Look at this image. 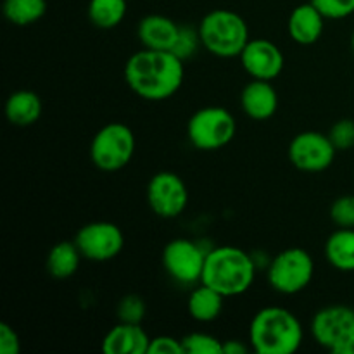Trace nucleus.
Instances as JSON below:
<instances>
[{"label": "nucleus", "mask_w": 354, "mask_h": 354, "mask_svg": "<svg viewBox=\"0 0 354 354\" xmlns=\"http://www.w3.org/2000/svg\"><path fill=\"white\" fill-rule=\"evenodd\" d=\"M185 76L183 61L171 50H138L124 64V80L135 95L165 100L180 90Z\"/></svg>", "instance_id": "obj_1"}, {"label": "nucleus", "mask_w": 354, "mask_h": 354, "mask_svg": "<svg viewBox=\"0 0 354 354\" xmlns=\"http://www.w3.org/2000/svg\"><path fill=\"white\" fill-rule=\"evenodd\" d=\"M303 325L292 311L268 306L254 315L249 344L256 354H292L303 344Z\"/></svg>", "instance_id": "obj_2"}, {"label": "nucleus", "mask_w": 354, "mask_h": 354, "mask_svg": "<svg viewBox=\"0 0 354 354\" xmlns=\"http://www.w3.org/2000/svg\"><path fill=\"white\" fill-rule=\"evenodd\" d=\"M254 279V258L234 245H221L207 252L201 283L213 287L225 297H232L248 292Z\"/></svg>", "instance_id": "obj_3"}, {"label": "nucleus", "mask_w": 354, "mask_h": 354, "mask_svg": "<svg viewBox=\"0 0 354 354\" xmlns=\"http://www.w3.org/2000/svg\"><path fill=\"white\" fill-rule=\"evenodd\" d=\"M201 44L216 57H239L248 45L249 28L244 17L228 9H214L199 24Z\"/></svg>", "instance_id": "obj_4"}, {"label": "nucleus", "mask_w": 354, "mask_h": 354, "mask_svg": "<svg viewBox=\"0 0 354 354\" xmlns=\"http://www.w3.org/2000/svg\"><path fill=\"white\" fill-rule=\"evenodd\" d=\"M237 133V121L230 111L207 106L196 111L187 123V137L199 151H218L230 144Z\"/></svg>", "instance_id": "obj_5"}, {"label": "nucleus", "mask_w": 354, "mask_h": 354, "mask_svg": "<svg viewBox=\"0 0 354 354\" xmlns=\"http://www.w3.org/2000/svg\"><path fill=\"white\" fill-rule=\"evenodd\" d=\"M311 335L334 354H354V308L334 304L322 308L311 320Z\"/></svg>", "instance_id": "obj_6"}, {"label": "nucleus", "mask_w": 354, "mask_h": 354, "mask_svg": "<svg viewBox=\"0 0 354 354\" xmlns=\"http://www.w3.org/2000/svg\"><path fill=\"white\" fill-rule=\"evenodd\" d=\"M135 135L124 123H109L100 128L90 144V159L102 171H118L131 161Z\"/></svg>", "instance_id": "obj_7"}, {"label": "nucleus", "mask_w": 354, "mask_h": 354, "mask_svg": "<svg viewBox=\"0 0 354 354\" xmlns=\"http://www.w3.org/2000/svg\"><path fill=\"white\" fill-rule=\"evenodd\" d=\"M313 273L315 263L310 252L299 248H290L270 261L266 275L273 290L292 296L310 286Z\"/></svg>", "instance_id": "obj_8"}, {"label": "nucleus", "mask_w": 354, "mask_h": 354, "mask_svg": "<svg viewBox=\"0 0 354 354\" xmlns=\"http://www.w3.org/2000/svg\"><path fill=\"white\" fill-rule=\"evenodd\" d=\"M207 252L190 239H175L162 251V266L175 282L192 286L203 279Z\"/></svg>", "instance_id": "obj_9"}, {"label": "nucleus", "mask_w": 354, "mask_h": 354, "mask_svg": "<svg viewBox=\"0 0 354 354\" xmlns=\"http://www.w3.org/2000/svg\"><path fill=\"white\" fill-rule=\"evenodd\" d=\"M75 244L85 259L95 263L111 261L124 248V235L118 225L111 221H93L78 230Z\"/></svg>", "instance_id": "obj_10"}, {"label": "nucleus", "mask_w": 354, "mask_h": 354, "mask_svg": "<svg viewBox=\"0 0 354 354\" xmlns=\"http://www.w3.org/2000/svg\"><path fill=\"white\" fill-rule=\"evenodd\" d=\"M337 149L328 135L318 131H301L289 145V159L297 169L306 173L325 171L334 162Z\"/></svg>", "instance_id": "obj_11"}, {"label": "nucleus", "mask_w": 354, "mask_h": 354, "mask_svg": "<svg viewBox=\"0 0 354 354\" xmlns=\"http://www.w3.org/2000/svg\"><path fill=\"white\" fill-rule=\"evenodd\" d=\"M149 207L161 218H176L189 204L185 182L173 171H159L147 185Z\"/></svg>", "instance_id": "obj_12"}, {"label": "nucleus", "mask_w": 354, "mask_h": 354, "mask_svg": "<svg viewBox=\"0 0 354 354\" xmlns=\"http://www.w3.org/2000/svg\"><path fill=\"white\" fill-rule=\"evenodd\" d=\"M239 57L244 71L252 80H266V82L275 80L286 64L282 50L273 41L265 38L249 40Z\"/></svg>", "instance_id": "obj_13"}, {"label": "nucleus", "mask_w": 354, "mask_h": 354, "mask_svg": "<svg viewBox=\"0 0 354 354\" xmlns=\"http://www.w3.org/2000/svg\"><path fill=\"white\" fill-rule=\"evenodd\" d=\"M241 106L245 116L254 121H266L279 109V95L272 82L252 80L241 93Z\"/></svg>", "instance_id": "obj_14"}, {"label": "nucleus", "mask_w": 354, "mask_h": 354, "mask_svg": "<svg viewBox=\"0 0 354 354\" xmlns=\"http://www.w3.org/2000/svg\"><path fill=\"white\" fill-rule=\"evenodd\" d=\"M180 26L161 14H149L138 23L137 37L145 48L152 50H173L178 40Z\"/></svg>", "instance_id": "obj_15"}, {"label": "nucleus", "mask_w": 354, "mask_h": 354, "mask_svg": "<svg viewBox=\"0 0 354 354\" xmlns=\"http://www.w3.org/2000/svg\"><path fill=\"white\" fill-rule=\"evenodd\" d=\"M149 344L151 337L140 324L120 322L104 337L102 351L106 354H147Z\"/></svg>", "instance_id": "obj_16"}, {"label": "nucleus", "mask_w": 354, "mask_h": 354, "mask_svg": "<svg viewBox=\"0 0 354 354\" xmlns=\"http://www.w3.org/2000/svg\"><path fill=\"white\" fill-rule=\"evenodd\" d=\"M325 17L313 3H301L290 12L287 30L290 38L299 45H311L324 33Z\"/></svg>", "instance_id": "obj_17"}, {"label": "nucleus", "mask_w": 354, "mask_h": 354, "mask_svg": "<svg viewBox=\"0 0 354 354\" xmlns=\"http://www.w3.org/2000/svg\"><path fill=\"white\" fill-rule=\"evenodd\" d=\"M223 294H220L206 283H201L190 292L189 301H187V310L194 320L209 324V322L216 320L223 311Z\"/></svg>", "instance_id": "obj_18"}, {"label": "nucleus", "mask_w": 354, "mask_h": 354, "mask_svg": "<svg viewBox=\"0 0 354 354\" xmlns=\"http://www.w3.org/2000/svg\"><path fill=\"white\" fill-rule=\"evenodd\" d=\"M6 116L9 123L30 127L41 116V99L31 90H17L7 99Z\"/></svg>", "instance_id": "obj_19"}, {"label": "nucleus", "mask_w": 354, "mask_h": 354, "mask_svg": "<svg viewBox=\"0 0 354 354\" xmlns=\"http://www.w3.org/2000/svg\"><path fill=\"white\" fill-rule=\"evenodd\" d=\"M325 258L339 272H354V228H339L327 239Z\"/></svg>", "instance_id": "obj_20"}, {"label": "nucleus", "mask_w": 354, "mask_h": 354, "mask_svg": "<svg viewBox=\"0 0 354 354\" xmlns=\"http://www.w3.org/2000/svg\"><path fill=\"white\" fill-rule=\"evenodd\" d=\"M82 252L75 242L62 241L50 249L47 256V272L54 279L64 280L75 275L80 268Z\"/></svg>", "instance_id": "obj_21"}, {"label": "nucleus", "mask_w": 354, "mask_h": 354, "mask_svg": "<svg viewBox=\"0 0 354 354\" xmlns=\"http://www.w3.org/2000/svg\"><path fill=\"white\" fill-rule=\"evenodd\" d=\"M127 9V0H90L88 19L100 30H111L124 19Z\"/></svg>", "instance_id": "obj_22"}, {"label": "nucleus", "mask_w": 354, "mask_h": 354, "mask_svg": "<svg viewBox=\"0 0 354 354\" xmlns=\"http://www.w3.org/2000/svg\"><path fill=\"white\" fill-rule=\"evenodd\" d=\"M47 12V0H3V16L16 26H30Z\"/></svg>", "instance_id": "obj_23"}, {"label": "nucleus", "mask_w": 354, "mask_h": 354, "mask_svg": "<svg viewBox=\"0 0 354 354\" xmlns=\"http://www.w3.org/2000/svg\"><path fill=\"white\" fill-rule=\"evenodd\" d=\"M185 354H223V342L206 332H192L182 339Z\"/></svg>", "instance_id": "obj_24"}, {"label": "nucleus", "mask_w": 354, "mask_h": 354, "mask_svg": "<svg viewBox=\"0 0 354 354\" xmlns=\"http://www.w3.org/2000/svg\"><path fill=\"white\" fill-rule=\"evenodd\" d=\"M145 311L147 308H145L144 299L140 296L130 294L118 303L116 313L120 322H124V324H142V320L145 318Z\"/></svg>", "instance_id": "obj_25"}, {"label": "nucleus", "mask_w": 354, "mask_h": 354, "mask_svg": "<svg viewBox=\"0 0 354 354\" xmlns=\"http://www.w3.org/2000/svg\"><path fill=\"white\" fill-rule=\"evenodd\" d=\"M328 138L337 151H349L354 147V121L339 120L328 130Z\"/></svg>", "instance_id": "obj_26"}, {"label": "nucleus", "mask_w": 354, "mask_h": 354, "mask_svg": "<svg viewBox=\"0 0 354 354\" xmlns=\"http://www.w3.org/2000/svg\"><path fill=\"white\" fill-rule=\"evenodd\" d=\"M330 218L339 228H354V196H342L332 203Z\"/></svg>", "instance_id": "obj_27"}, {"label": "nucleus", "mask_w": 354, "mask_h": 354, "mask_svg": "<svg viewBox=\"0 0 354 354\" xmlns=\"http://www.w3.org/2000/svg\"><path fill=\"white\" fill-rule=\"evenodd\" d=\"M325 19H344L354 14V0H311Z\"/></svg>", "instance_id": "obj_28"}, {"label": "nucleus", "mask_w": 354, "mask_h": 354, "mask_svg": "<svg viewBox=\"0 0 354 354\" xmlns=\"http://www.w3.org/2000/svg\"><path fill=\"white\" fill-rule=\"evenodd\" d=\"M201 44L199 30H192L190 26H180V35L178 40H176L175 47H173L171 52H175L182 61H185L187 57H190L192 54H196L197 47Z\"/></svg>", "instance_id": "obj_29"}, {"label": "nucleus", "mask_w": 354, "mask_h": 354, "mask_svg": "<svg viewBox=\"0 0 354 354\" xmlns=\"http://www.w3.org/2000/svg\"><path fill=\"white\" fill-rule=\"evenodd\" d=\"M147 354H185L182 339H175L171 335H158L151 339Z\"/></svg>", "instance_id": "obj_30"}, {"label": "nucleus", "mask_w": 354, "mask_h": 354, "mask_svg": "<svg viewBox=\"0 0 354 354\" xmlns=\"http://www.w3.org/2000/svg\"><path fill=\"white\" fill-rule=\"evenodd\" d=\"M21 341L17 332L9 324H0V354H19Z\"/></svg>", "instance_id": "obj_31"}, {"label": "nucleus", "mask_w": 354, "mask_h": 354, "mask_svg": "<svg viewBox=\"0 0 354 354\" xmlns=\"http://www.w3.org/2000/svg\"><path fill=\"white\" fill-rule=\"evenodd\" d=\"M249 353V346L244 344L237 339H230V341L223 342V354H245Z\"/></svg>", "instance_id": "obj_32"}, {"label": "nucleus", "mask_w": 354, "mask_h": 354, "mask_svg": "<svg viewBox=\"0 0 354 354\" xmlns=\"http://www.w3.org/2000/svg\"><path fill=\"white\" fill-rule=\"evenodd\" d=\"M351 48H353V54H354V31H353V35H351Z\"/></svg>", "instance_id": "obj_33"}]
</instances>
